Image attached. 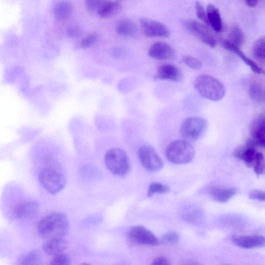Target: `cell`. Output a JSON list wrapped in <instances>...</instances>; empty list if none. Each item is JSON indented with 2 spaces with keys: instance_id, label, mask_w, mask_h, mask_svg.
Listing matches in <instances>:
<instances>
[{
  "instance_id": "6",
  "label": "cell",
  "mask_w": 265,
  "mask_h": 265,
  "mask_svg": "<svg viewBox=\"0 0 265 265\" xmlns=\"http://www.w3.org/2000/svg\"><path fill=\"white\" fill-rule=\"evenodd\" d=\"M137 154L141 164L146 170L155 172L162 169L163 162L153 146H141L138 149Z\"/></svg>"
},
{
  "instance_id": "28",
  "label": "cell",
  "mask_w": 265,
  "mask_h": 265,
  "mask_svg": "<svg viewBox=\"0 0 265 265\" xmlns=\"http://www.w3.org/2000/svg\"><path fill=\"white\" fill-rule=\"evenodd\" d=\"M169 188L160 183H153L149 187L148 196L152 197L156 194H164L169 191Z\"/></svg>"
},
{
  "instance_id": "36",
  "label": "cell",
  "mask_w": 265,
  "mask_h": 265,
  "mask_svg": "<svg viewBox=\"0 0 265 265\" xmlns=\"http://www.w3.org/2000/svg\"><path fill=\"white\" fill-rule=\"evenodd\" d=\"M70 263V257L64 253L53 256L51 262L53 265H69Z\"/></svg>"
},
{
  "instance_id": "14",
  "label": "cell",
  "mask_w": 265,
  "mask_h": 265,
  "mask_svg": "<svg viewBox=\"0 0 265 265\" xmlns=\"http://www.w3.org/2000/svg\"><path fill=\"white\" fill-rule=\"evenodd\" d=\"M149 54L150 57L156 60H167L173 56L174 50L168 44L158 42L151 46L149 51Z\"/></svg>"
},
{
  "instance_id": "20",
  "label": "cell",
  "mask_w": 265,
  "mask_h": 265,
  "mask_svg": "<svg viewBox=\"0 0 265 265\" xmlns=\"http://www.w3.org/2000/svg\"><path fill=\"white\" fill-rule=\"evenodd\" d=\"M43 246L44 252L53 257L63 253L67 249L68 244L64 239H54L47 240Z\"/></svg>"
},
{
  "instance_id": "9",
  "label": "cell",
  "mask_w": 265,
  "mask_h": 265,
  "mask_svg": "<svg viewBox=\"0 0 265 265\" xmlns=\"http://www.w3.org/2000/svg\"><path fill=\"white\" fill-rule=\"evenodd\" d=\"M139 24L143 34L146 37L167 38L169 36L167 27L158 21L142 17L139 19Z\"/></svg>"
},
{
  "instance_id": "8",
  "label": "cell",
  "mask_w": 265,
  "mask_h": 265,
  "mask_svg": "<svg viewBox=\"0 0 265 265\" xmlns=\"http://www.w3.org/2000/svg\"><path fill=\"white\" fill-rule=\"evenodd\" d=\"M182 24L189 32L197 37L204 44L211 48L216 47V40L207 26L194 20H183Z\"/></svg>"
},
{
  "instance_id": "19",
  "label": "cell",
  "mask_w": 265,
  "mask_h": 265,
  "mask_svg": "<svg viewBox=\"0 0 265 265\" xmlns=\"http://www.w3.org/2000/svg\"><path fill=\"white\" fill-rule=\"evenodd\" d=\"M73 12V5L69 0H61L57 2L53 9L54 17L58 21L68 20L72 15Z\"/></svg>"
},
{
  "instance_id": "16",
  "label": "cell",
  "mask_w": 265,
  "mask_h": 265,
  "mask_svg": "<svg viewBox=\"0 0 265 265\" xmlns=\"http://www.w3.org/2000/svg\"><path fill=\"white\" fill-rule=\"evenodd\" d=\"M156 79L162 80L179 81L182 78V74L178 68L171 65H163L158 70Z\"/></svg>"
},
{
  "instance_id": "35",
  "label": "cell",
  "mask_w": 265,
  "mask_h": 265,
  "mask_svg": "<svg viewBox=\"0 0 265 265\" xmlns=\"http://www.w3.org/2000/svg\"><path fill=\"white\" fill-rule=\"evenodd\" d=\"M180 241V237L178 233L174 231H170L167 232L163 238L164 243L168 245H175Z\"/></svg>"
},
{
  "instance_id": "2",
  "label": "cell",
  "mask_w": 265,
  "mask_h": 265,
  "mask_svg": "<svg viewBox=\"0 0 265 265\" xmlns=\"http://www.w3.org/2000/svg\"><path fill=\"white\" fill-rule=\"evenodd\" d=\"M194 87L202 98L212 101H219L226 93L224 84L217 78L209 75H201L194 81Z\"/></svg>"
},
{
  "instance_id": "25",
  "label": "cell",
  "mask_w": 265,
  "mask_h": 265,
  "mask_svg": "<svg viewBox=\"0 0 265 265\" xmlns=\"http://www.w3.org/2000/svg\"><path fill=\"white\" fill-rule=\"evenodd\" d=\"M252 54L256 61L261 64H264L265 60V39L261 37L254 44Z\"/></svg>"
},
{
  "instance_id": "27",
  "label": "cell",
  "mask_w": 265,
  "mask_h": 265,
  "mask_svg": "<svg viewBox=\"0 0 265 265\" xmlns=\"http://www.w3.org/2000/svg\"><path fill=\"white\" fill-rule=\"evenodd\" d=\"M42 258L40 252L35 250L22 256L19 261L22 264L36 265L41 263Z\"/></svg>"
},
{
  "instance_id": "7",
  "label": "cell",
  "mask_w": 265,
  "mask_h": 265,
  "mask_svg": "<svg viewBox=\"0 0 265 265\" xmlns=\"http://www.w3.org/2000/svg\"><path fill=\"white\" fill-rule=\"evenodd\" d=\"M207 127V122L203 117L193 116L188 117L182 124L181 133L186 139L195 141L199 139Z\"/></svg>"
},
{
  "instance_id": "30",
  "label": "cell",
  "mask_w": 265,
  "mask_h": 265,
  "mask_svg": "<svg viewBox=\"0 0 265 265\" xmlns=\"http://www.w3.org/2000/svg\"><path fill=\"white\" fill-rule=\"evenodd\" d=\"M106 0H84L86 10L91 13L97 12Z\"/></svg>"
},
{
  "instance_id": "3",
  "label": "cell",
  "mask_w": 265,
  "mask_h": 265,
  "mask_svg": "<svg viewBox=\"0 0 265 265\" xmlns=\"http://www.w3.org/2000/svg\"><path fill=\"white\" fill-rule=\"evenodd\" d=\"M195 153L192 144L185 140H178L171 142L166 151L167 159L174 164L190 163L194 158Z\"/></svg>"
},
{
  "instance_id": "12",
  "label": "cell",
  "mask_w": 265,
  "mask_h": 265,
  "mask_svg": "<svg viewBox=\"0 0 265 265\" xmlns=\"http://www.w3.org/2000/svg\"><path fill=\"white\" fill-rule=\"evenodd\" d=\"M38 202L36 201H26L18 204L14 211L15 217L21 220L34 218L39 211Z\"/></svg>"
},
{
  "instance_id": "10",
  "label": "cell",
  "mask_w": 265,
  "mask_h": 265,
  "mask_svg": "<svg viewBox=\"0 0 265 265\" xmlns=\"http://www.w3.org/2000/svg\"><path fill=\"white\" fill-rule=\"evenodd\" d=\"M128 235L130 240L136 244L156 246L159 244L156 235L149 229L141 226H135L130 228Z\"/></svg>"
},
{
  "instance_id": "15",
  "label": "cell",
  "mask_w": 265,
  "mask_h": 265,
  "mask_svg": "<svg viewBox=\"0 0 265 265\" xmlns=\"http://www.w3.org/2000/svg\"><path fill=\"white\" fill-rule=\"evenodd\" d=\"M116 34L125 38H135L138 34V28L135 23L128 18H123L115 24Z\"/></svg>"
},
{
  "instance_id": "18",
  "label": "cell",
  "mask_w": 265,
  "mask_h": 265,
  "mask_svg": "<svg viewBox=\"0 0 265 265\" xmlns=\"http://www.w3.org/2000/svg\"><path fill=\"white\" fill-rule=\"evenodd\" d=\"M234 243L244 249H253L262 247L265 240L261 235H244L233 239Z\"/></svg>"
},
{
  "instance_id": "1",
  "label": "cell",
  "mask_w": 265,
  "mask_h": 265,
  "mask_svg": "<svg viewBox=\"0 0 265 265\" xmlns=\"http://www.w3.org/2000/svg\"><path fill=\"white\" fill-rule=\"evenodd\" d=\"M69 222L66 215L61 213L51 214L39 223L38 231L47 240L64 239L69 230Z\"/></svg>"
},
{
  "instance_id": "23",
  "label": "cell",
  "mask_w": 265,
  "mask_h": 265,
  "mask_svg": "<svg viewBox=\"0 0 265 265\" xmlns=\"http://www.w3.org/2000/svg\"><path fill=\"white\" fill-rule=\"evenodd\" d=\"M237 193L233 188H216L211 191V195L215 200L219 202L229 201Z\"/></svg>"
},
{
  "instance_id": "31",
  "label": "cell",
  "mask_w": 265,
  "mask_h": 265,
  "mask_svg": "<svg viewBox=\"0 0 265 265\" xmlns=\"http://www.w3.org/2000/svg\"><path fill=\"white\" fill-rule=\"evenodd\" d=\"M81 174L85 178L90 179H97L100 174L98 169L92 166H85L81 170Z\"/></svg>"
},
{
  "instance_id": "40",
  "label": "cell",
  "mask_w": 265,
  "mask_h": 265,
  "mask_svg": "<svg viewBox=\"0 0 265 265\" xmlns=\"http://www.w3.org/2000/svg\"><path fill=\"white\" fill-rule=\"evenodd\" d=\"M258 0H245L247 6L250 8H254L258 4Z\"/></svg>"
},
{
  "instance_id": "34",
  "label": "cell",
  "mask_w": 265,
  "mask_h": 265,
  "mask_svg": "<svg viewBox=\"0 0 265 265\" xmlns=\"http://www.w3.org/2000/svg\"><path fill=\"white\" fill-rule=\"evenodd\" d=\"M82 33L81 27L78 24H75L68 26L67 29L66 34L69 38L74 39L81 36Z\"/></svg>"
},
{
  "instance_id": "17",
  "label": "cell",
  "mask_w": 265,
  "mask_h": 265,
  "mask_svg": "<svg viewBox=\"0 0 265 265\" xmlns=\"http://www.w3.org/2000/svg\"><path fill=\"white\" fill-rule=\"evenodd\" d=\"M222 45L225 49L241 57L243 61L250 68L252 71L256 74H264L263 71L254 62L248 57L240 47L232 44L228 40L222 41Z\"/></svg>"
},
{
  "instance_id": "39",
  "label": "cell",
  "mask_w": 265,
  "mask_h": 265,
  "mask_svg": "<svg viewBox=\"0 0 265 265\" xmlns=\"http://www.w3.org/2000/svg\"><path fill=\"white\" fill-rule=\"evenodd\" d=\"M152 264L158 265H169L170 263L166 258L160 257L156 258L153 261Z\"/></svg>"
},
{
  "instance_id": "21",
  "label": "cell",
  "mask_w": 265,
  "mask_h": 265,
  "mask_svg": "<svg viewBox=\"0 0 265 265\" xmlns=\"http://www.w3.org/2000/svg\"><path fill=\"white\" fill-rule=\"evenodd\" d=\"M206 15L208 25L211 26L216 32L221 33L223 31V22L218 9L213 5H209Z\"/></svg>"
},
{
  "instance_id": "32",
  "label": "cell",
  "mask_w": 265,
  "mask_h": 265,
  "mask_svg": "<svg viewBox=\"0 0 265 265\" xmlns=\"http://www.w3.org/2000/svg\"><path fill=\"white\" fill-rule=\"evenodd\" d=\"M183 62L190 68L194 70H198L202 68L201 62L197 58L193 56H185L183 58Z\"/></svg>"
},
{
  "instance_id": "22",
  "label": "cell",
  "mask_w": 265,
  "mask_h": 265,
  "mask_svg": "<svg viewBox=\"0 0 265 265\" xmlns=\"http://www.w3.org/2000/svg\"><path fill=\"white\" fill-rule=\"evenodd\" d=\"M122 10L121 4L115 1H106L97 12L102 18H109L119 14Z\"/></svg>"
},
{
  "instance_id": "37",
  "label": "cell",
  "mask_w": 265,
  "mask_h": 265,
  "mask_svg": "<svg viewBox=\"0 0 265 265\" xmlns=\"http://www.w3.org/2000/svg\"><path fill=\"white\" fill-rule=\"evenodd\" d=\"M196 15L201 21L208 25L207 15L203 9V7L199 2H196L195 4Z\"/></svg>"
},
{
  "instance_id": "33",
  "label": "cell",
  "mask_w": 265,
  "mask_h": 265,
  "mask_svg": "<svg viewBox=\"0 0 265 265\" xmlns=\"http://www.w3.org/2000/svg\"><path fill=\"white\" fill-rule=\"evenodd\" d=\"M253 167L257 175H261L264 173V156L261 153H258L256 159Z\"/></svg>"
},
{
  "instance_id": "29",
  "label": "cell",
  "mask_w": 265,
  "mask_h": 265,
  "mask_svg": "<svg viewBox=\"0 0 265 265\" xmlns=\"http://www.w3.org/2000/svg\"><path fill=\"white\" fill-rule=\"evenodd\" d=\"M99 35L97 33H92L84 38L80 44V47L87 49L93 47L99 40Z\"/></svg>"
},
{
  "instance_id": "11",
  "label": "cell",
  "mask_w": 265,
  "mask_h": 265,
  "mask_svg": "<svg viewBox=\"0 0 265 265\" xmlns=\"http://www.w3.org/2000/svg\"><path fill=\"white\" fill-rule=\"evenodd\" d=\"M251 138L248 141L255 146H265V116L260 114L251 123L250 127Z\"/></svg>"
},
{
  "instance_id": "4",
  "label": "cell",
  "mask_w": 265,
  "mask_h": 265,
  "mask_svg": "<svg viewBox=\"0 0 265 265\" xmlns=\"http://www.w3.org/2000/svg\"><path fill=\"white\" fill-rule=\"evenodd\" d=\"M105 163L109 170L119 176H125L131 170L129 157L126 152L119 148L108 151L104 158Z\"/></svg>"
},
{
  "instance_id": "26",
  "label": "cell",
  "mask_w": 265,
  "mask_h": 265,
  "mask_svg": "<svg viewBox=\"0 0 265 265\" xmlns=\"http://www.w3.org/2000/svg\"><path fill=\"white\" fill-rule=\"evenodd\" d=\"M229 41L240 48L244 44L245 42V36L240 26L234 25L232 27Z\"/></svg>"
},
{
  "instance_id": "38",
  "label": "cell",
  "mask_w": 265,
  "mask_h": 265,
  "mask_svg": "<svg viewBox=\"0 0 265 265\" xmlns=\"http://www.w3.org/2000/svg\"><path fill=\"white\" fill-rule=\"evenodd\" d=\"M264 192L261 190H253L249 193V197L254 200L264 201Z\"/></svg>"
},
{
  "instance_id": "13",
  "label": "cell",
  "mask_w": 265,
  "mask_h": 265,
  "mask_svg": "<svg viewBox=\"0 0 265 265\" xmlns=\"http://www.w3.org/2000/svg\"><path fill=\"white\" fill-rule=\"evenodd\" d=\"M258 152L256 147L248 141L244 146H240L235 150L234 156L243 160L249 167L253 166Z\"/></svg>"
},
{
  "instance_id": "5",
  "label": "cell",
  "mask_w": 265,
  "mask_h": 265,
  "mask_svg": "<svg viewBox=\"0 0 265 265\" xmlns=\"http://www.w3.org/2000/svg\"><path fill=\"white\" fill-rule=\"evenodd\" d=\"M39 180L42 187L51 194H56L65 188L67 181L61 172L51 168H45L39 175Z\"/></svg>"
},
{
  "instance_id": "24",
  "label": "cell",
  "mask_w": 265,
  "mask_h": 265,
  "mask_svg": "<svg viewBox=\"0 0 265 265\" xmlns=\"http://www.w3.org/2000/svg\"><path fill=\"white\" fill-rule=\"evenodd\" d=\"M249 93L250 98L256 102H264V90L263 86L259 82H252L249 87Z\"/></svg>"
}]
</instances>
